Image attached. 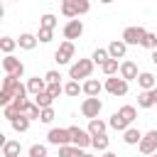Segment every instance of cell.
<instances>
[{"label":"cell","instance_id":"6da1fadb","mask_svg":"<svg viewBox=\"0 0 157 157\" xmlns=\"http://www.w3.org/2000/svg\"><path fill=\"white\" fill-rule=\"evenodd\" d=\"M29 91H27V86L17 78V76H7L5 74V78H2V88H0V105L5 108V105H10L15 98H25Z\"/></svg>","mask_w":157,"mask_h":157},{"label":"cell","instance_id":"7a4b0ae2","mask_svg":"<svg viewBox=\"0 0 157 157\" xmlns=\"http://www.w3.org/2000/svg\"><path fill=\"white\" fill-rule=\"evenodd\" d=\"M88 10H91L88 0H61V15L69 20H76V17L86 15Z\"/></svg>","mask_w":157,"mask_h":157},{"label":"cell","instance_id":"3957f363","mask_svg":"<svg viewBox=\"0 0 157 157\" xmlns=\"http://www.w3.org/2000/svg\"><path fill=\"white\" fill-rule=\"evenodd\" d=\"M91 74H93V59H76V61L69 66V78H71V81L91 78Z\"/></svg>","mask_w":157,"mask_h":157},{"label":"cell","instance_id":"277c9868","mask_svg":"<svg viewBox=\"0 0 157 157\" xmlns=\"http://www.w3.org/2000/svg\"><path fill=\"white\" fill-rule=\"evenodd\" d=\"M145 37H147V29L137 25V27H125V29H123V37H120V39H123V42H125L128 47H130V44H135V47L140 44V47H142Z\"/></svg>","mask_w":157,"mask_h":157},{"label":"cell","instance_id":"5b68a950","mask_svg":"<svg viewBox=\"0 0 157 157\" xmlns=\"http://www.w3.org/2000/svg\"><path fill=\"white\" fill-rule=\"evenodd\" d=\"M47 142H49V145H56V147L71 145V132H69V128H52V130L47 132Z\"/></svg>","mask_w":157,"mask_h":157},{"label":"cell","instance_id":"8992f818","mask_svg":"<svg viewBox=\"0 0 157 157\" xmlns=\"http://www.w3.org/2000/svg\"><path fill=\"white\" fill-rule=\"evenodd\" d=\"M103 88H105L110 96H125V93H128V81H125L123 76H108L105 83H103Z\"/></svg>","mask_w":157,"mask_h":157},{"label":"cell","instance_id":"52a82bcc","mask_svg":"<svg viewBox=\"0 0 157 157\" xmlns=\"http://www.w3.org/2000/svg\"><path fill=\"white\" fill-rule=\"evenodd\" d=\"M101 108H103V101H101L98 96H96V98H83V103H81V115L88 118V120H93V118H98Z\"/></svg>","mask_w":157,"mask_h":157},{"label":"cell","instance_id":"ba28073f","mask_svg":"<svg viewBox=\"0 0 157 157\" xmlns=\"http://www.w3.org/2000/svg\"><path fill=\"white\" fill-rule=\"evenodd\" d=\"M69 132H71V145H76V147H81V150H86L88 145H91V132L88 130H83V128H78V125H71L69 128Z\"/></svg>","mask_w":157,"mask_h":157},{"label":"cell","instance_id":"9c48e42d","mask_svg":"<svg viewBox=\"0 0 157 157\" xmlns=\"http://www.w3.org/2000/svg\"><path fill=\"white\" fill-rule=\"evenodd\" d=\"M74 52H76L74 42H69V39H66V42H61V44H59V49L54 52V61L64 66V64H69V61L74 59Z\"/></svg>","mask_w":157,"mask_h":157},{"label":"cell","instance_id":"30bf717a","mask_svg":"<svg viewBox=\"0 0 157 157\" xmlns=\"http://www.w3.org/2000/svg\"><path fill=\"white\" fill-rule=\"evenodd\" d=\"M2 69H5L7 76H17V78L25 74V64H22L17 56H12V54H5V59H2Z\"/></svg>","mask_w":157,"mask_h":157},{"label":"cell","instance_id":"8fae6325","mask_svg":"<svg viewBox=\"0 0 157 157\" xmlns=\"http://www.w3.org/2000/svg\"><path fill=\"white\" fill-rule=\"evenodd\" d=\"M137 150H140L142 155H155V152H157V130H147V132L142 135Z\"/></svg>","mask_w":157,"mask_h":157},{"label":"cell","instance_id":"7c38bea8","mask_svg":"<svg viewBox=\"0 0 157 157\" xmlns=\"http://www.w3.org/2000/svg\"><path fill=\"white\" fill-rule=\"evenodd\" d=\"M61 34H64V39H69V42H74V39H78L81 34H83V22L76 17V20H69L66 25H64V29H61Z\"/></svg>","mask_w":157,"mask_h":157},{"label":"cell","instance_id":"4fadbf2b","mask_svg":"<svg viewBox=\"0 0 157 157\" xmlns=\"http://www.w3.org/2000/svg\"><path fill=\"white\" fill-rule=\"evenodd\" d=\"M128 83L130 81H137V76H140V71H137V64L135 61H130V59H125V61H120V71H118Z\"/></svg>","mask_w":157,"mask_h":157},{"label":"cell","instance_id":"5bb4252c","mask_svg":"<svg viewBox=\"0 0 157 157\" xmlns=\"http://www.w3.org/2000/svg\"><path fill=\"white\" fill-rule=\"evenodd\" d=\"M25 101H27V98H15L10 105H5V108H2V115H5L7 120L20 118V115H22V108H25Z\"/></svg>","mask_w":157,"mask_h":157},{"label":"cell","instance_id":"9a60e30c","mask_svg":"<svg viewBox=\"0 0 157 157\" xmlns=\"http://www.w3.org/2000/svg\"><path fill=\"white\" fill-rule=\"evenodd\" d=\"M125 52H128V44H125L123 39H113V42L108 44L110 59H125Z\"/></svg>","mask_w":157,"mask_h":157},{"label":"cell","instance_id":"2e32d148","mask_svg":"<svg viewBox=\"0 0 157 157\" xmlns=\"http://www.w3.org/2000/svg\"><path fill=\"white\" fill-rule=\"evenodd\" d=\"M137 86H140L142 91H152V88L157 86L155 74H150V71H140V76H137Z\"/></svg>","mask_w":157,"mask_h":157},{"label":"cell","instance_id":"e0dca14e","mask_svg":"<svg viewBox=\"0 0 157 157\" xmlns=\"http://www.w3.org/2000/svg\"><path fill=\"white\" fill-rule=\"evenodd\" d=\"M101 91H103V83H101L98 78H86V81H83V93H86L88 98H96Z\"/></svg>","mask_w":157,"mask_h":157},{"label":"cell","instance_id":"ac0fdd59","mask_svg":"<svg viewBox=\"0 0 157 157\" xmlns=\"http://www.w3.org/2000/svg\"><path fill=\"white\" fill-rule=\"evenodd\" d=\"M27 91H29L32 96H39V93H44V91H47V81H44V78H39V76H32V78L27 81Z\"/></svg>","mask_w":157,"mask_h":157},{"label":"cell","instance_id":"d6986e66","mask_svg":"<svg viewBox=\"0 0 157 157\" xmlns=\"http://www.w3.org/2000/svg\"><path fill=\"white\" fill-rule=\"evenodd\" d=\"M22 115H25V118H29V120H39V118H42V108H39L34 101H25Z\"/></svg>","mask_w":157,"mask_h":157},{"label":"cell","instance_id":"ffe728a7","mask_svg":"<svg viewBox=\"0 0 157 157\" xmlns=\"http://www.w3.org/2000/svg\"><path fill=\"white\" fill-rule=\"evenodd\" d=\"M108 125H110L113 130H118V132H125V130L130 128V123H128V120H125V118H123V115H120L118 110H115V113L110 115V120H108Z\"/></svg>","mask_w":157,"mask_h":157},{"label":"cell","instance_id":"44dd1931","mask_svg":"<svg viewBox=\"0 0 157 157\" xmlns=\"http://www.w3.org/2000/svg\"><path fill=\"white\" fill-rule=\"evenodd\" d=\"M37 42H39V39H37V34H29V32H22V34H20V39H17L20 49H27V52H29V49H34V47H37Z\"/></svg>","mask_w":157,"mask_h":157},{"label":"cell","instance_id":"7402d4cb","mask_svg":"<svg viewBox=\"0 0 157 157\" xmlns=\"http://www.w3.org/2000/svg\"><path fill=\"white\" fill-rule=\"evenodd\" d=\"M140 140H142V132H140L137 128H132V125L123 132V142H125V145H140Z\"/></svg>","mask_w":157,"mask_h":157},{"label":"cell","instance_id":"603a6c76","mask_svg":"<svg viewBox=\"0 0 157 157\" xmlns=\"http://www.w3.org/2000/svg\"><path fill=\"white\" fill-rule=\"evenodd\" d=\"M20 152H22V145L17 140H7L2 145V157H20Z\"/></svg>","mask_w":157,"mask_h":157},{"label":"cell","instance_id":"cb8c5ba5","mask_svg":"<svg viewBox=\"0 0 157 157\" xmlns=\"http://www.w3.org/2000/svg\"><path fill=\"white\" fill-rule=\"evenodd\" d=\"M110 125L108 123H103L101 118H93V120H88V132L91 135H105V130H108Z\"/></svg>","mask_w":157,"mask_h":157},{"label":"cell","instance_id":"d4e9b609","mask_svg":"<svg viewBox=\"0 0 157 157\" xmlns=\"http://www.w3.org/2000/svg\"><path fill=\"white\" fill-rule=\"evenodd\" d=\"M108 145H110L108 135H93V137H91V147H93V150H98V152H105V150H108Z\"/></svg>","mask_w":157,"mask_h":157},{"label":"cell","instance_id":"484cf974","mask_svg":"<svg viewBox=\"0 0 157 157\" xmlns=\"http://www.w3.org/2000/svg\"><path fill=\"white\" fill-rule=\"evenodd\" d=\"M86 152L81 150V147H76V145H64V147H59V157H83Z\"/></svg>","mask_w":157,"mask_h":157},{"label":"cell","instance_id":"4316f807","mask_svg":"<svg viewBox=\"0 0 157 157\" xmlns=\"http://www.w3.org/2000/svg\"><path fill=\"white\" fill-rule=\"evenodd\" d=\"M29 118H25V115H20V118H15V120H10V125H12V130L15 132H27L29 130Z\"/></svg>","mask_w":157,"mask_h":157},{"label":"cell","instance_id":"83f0119b","mask_svg":"<svg viewBox=\"0 0 157 157\" xmlns=\"http://www.w3.org/2000/svg\"><path fill=\"white\" fill-rule=\"evenodd\" d=\"M101 71H103L105 76H118V71H120V64H118V59H108V61L101 66Z\"/></svg>","mask_w":157,"mask_h":157},{"label":"cell","instance_id":"f1b7e54d","mask_svg":"<svg viewBox=\"0 0 157 157\" xmlns=\"http://www.w3.org/2000/svg\"><path fill=\"white\" fill-rule=\"evenodd\" d=\"M91 59H93V64H98V66H103V64H105V61L110 59V54H108V49H103V47H98V49L93 52V56H91Z\"/></svg>","mask_w":157,"mask_h":157},{"label":"cell","instance_id":"f546056e","mask_svg":"<svg viewBox=\"0 0 157 157\" xmlns=\"http://www.w3.org/2000/svg\"><path fill=\"white\" fill-rule=\"evenodd\" d=\"M15 47H20V44H17V39H12V37H2V39H0V49H2L5 54H12V52H15Z\"/></svg>","mask_w":157,"mask_h":157},{"label":"cell","instance_id":"4dcf8cb0","mask_svg":"<svg viewBox=\"0 0 157 157\" xmlns=\"http://www.w3.org/2000/svg\"><path fill=\"white\" fill-rule=\"evenodd\" d=\"M34 103H37V105H39V108L44 110V108H52L54 98H52V96H49V93L44 91V93H39V96H34Z\"/></svg>","mask_w":157,"mask_h":157},{"label":"cell","instance_id":"1f68e13d","mask_svg":"<svg viewBox=\"0 0 157 157\" xmlns=\"http://www.w3.org/2000/svg\"><path fill=\"white\" fill-rule=\"evenodd\" d=\"M39 27H44V29H54V27H56V17H54L52 12L42 15V17H39Z\"/></svg>","mask_w":157,"mask_h":157},{"label":"cell","instance_id":"d6a6232c","mask_svg":"<svg viewBox=\"0 0 157 157\" xmlns=\"http://www.w3.org/2000/svg\"><path fill=\"white\" fill-rule=\"evenodd\" d=\"M81 91H83V86H81L78 81H69V83L64 86V93H66V96H71V98H74V96H78Z\"/></svg>","mask_w":157,"mask_h":157},{"label":"cell","instance_id":"836d02e7","mask_svg":"<svg viewBox=\"0 0 157 157\" xmlns=\"http://www.w3.org/2000/svg\"><path fill=\"white\" fill-rule=\"evenodd\" d=\"M152 105H155V101H152L150 91H142V93L137 96V108H152Z\"/></svg>","mask_w":157,"mask_h":157},{"label":"cell","instance_id":"e575fe53","mask_svg":"<svg viewBox=\"0 0 157 157\" xmlns=\"http://www.w3.org/2000/svg\"><path fill=\"white\" fill-rule=\"evenodd\" d=\"M118 113H120V115H123V118H125V120H128L130 125H132V120L137 118V110H135V105H123V108H120Z\"/></svg>","mask_w":157,"mask_h":157},{"label":"cell","instance_id":"d590c367","mask_svg":"<svg viewBox=\"0 0 157 157\" xmlns=\"http://www.w3.org/2000/svg\"><path fill=\"white\" fill-rule=\"evenodd\" d=\"M52 37H54V29H44V27H39L37 39H39L42 44H49V42H52Z\"/></svg>","mask_w":157,"mask_h":157},{"label":"cell","instance_id":"8d00e7d4","mask_svg":"<svg viewBox=\"0 0 157 157\" xmlns=\"http://www.w3.org/2000/svg\"><path fill=\"white\" fill-rule=\"evenodd\" d=\"M142 47L145 49H157V32H147V37H145V42H142Z\"/></svg>","mask_w":157,"mask_h":157},{"label":"cell","instance_id":"74e56055","mask_svg":"<svg viewBox=\"0 0 157 157\" xmlns=\"http://www.w3.org/2000/svg\"><path fill=\"white\" fill-rule=\"evenodd\" d=\"M29 157H47V145L34 142V145L29 147Z\"/></svg>","mask_w":157,"mask_h":157},{"label":"cell","instance_id":"f35d334b","mask_svg":"<svg viewBox=\"0 0 157 157\" xmlns=\"http://www.w3.org/2000/svg\"><path fill=\"white\" fill-rule=\"evenodd\" d=\"M47 93H49L52 98H59V96L64 93V86H61V83H47Z\"/></svg>","mask_w":157,"mask_h":157},{"label":"cell","instance_id":"ab89813d","mask_svg":"<svg viewBox=\"0 0 157 157\" xmlns=\"http://www.w3.org/2000/svg\"><path fill=\"white\" fill-rule=\"evenodd\" d=\"M59 78H61V74H59V71H54V69L44 74V81H47V83H61Z\"/></svg>","mask_w":157,"mask_h":157},{"label":"cell","instance_id":"60d3db41","mask_svg":"<svg viewBox=\"0 0 157 157\" xmlns=\"http://www.w3.org/2000/svg\"><path fill=\"white\" fill-rule=\"evenodd\" d=\"M54 118H56V113H54V108H44V110H42V118H39V120L49 125V123H52Z\"/></svg>","mask_w":157,"mask_h":157},{"label":"cell","instance_id":"b9f144b4","mask_svg":"<svg viewBox=\"0 0 157 157\" xmlns=\"http://www.w3.org/2000/svg\"><path fill=\"white\" fill-rule=\"evenodd\" d=\"M150 96H152V101H155V105H157V86H155V88L150 91Z\"/></svg>","mask_w":157,"mask_h":157},{"label":"cell","instance_id":"7bdbcfd3","mask_svg":"<svg viewBox=\"0 0 157 157\" xmlns=\"http://www.w3.org/2000/svg\"><path fill=\"white\" fill-rule=\"evenodd\" d=\"M101 157H118V155H115V152H108V150H105V152H103Z\"/></svg>","mask_w":157,"mask_h":157},{"label":"cell","instance_id":"ee69618b","mask_svg":"<svg viewBox=\"0 0 157 157\" xmlns=\"http://www.w3.org/2000/svg\"><path fill=\"white\" fill-rule=\"evenodd\" d=\"M152 64H155V66H157V49H155V52H152Z\"/></svg>","mask_w":157,"mask_h":157},{"label":"cell","instance_id":"f6af8a7d","mask_svg":"<svg viewBox=\"0 0 157 157\" xmlns=\"http://www.w3.org/2000/svg\"><path fill=\"white\" fill-rule=\"evenodd\" d=\"M98 2H103V5H110V2H113V0H98Z\"/></svg>","mask_w":157,"mask_h":157},{"label":"cell","instance_id":"bcb514c9","mask_svg":"<svg viewBox=\"0 0 157 157\" xmlns=\"http://www.w3.org/2000/svg\"><path fill=\"white\" fill-rule=\"evenodd\" d=\"M83 157H93V155H88V152H86V155H83Z\"/></svg>","mask_w":157,"mask_h":157},{"label":"cell","instance_id":"7dc6e473","mask_svg":"<svg viewBox=\"0 0 157 157\" xmlns=\"http://www.w3.org/2000/svg\"><path fill=\"white\" fill-rule=\"evenodd\" d=\"M150 157H157V152H155V155H150Z\"/></svg>","mask_w":157,"mask_h":157},{"label":"cell","instance_id":"c3c4849f","mask_svg":"<svg viewBox=\"0 0 157 157\" xmlns=\"http://www.w3.org/2000/svg\"><path fill=\"white\" fill-rule=\"evenodd\" d=\"M155 78H157V76H155Z\"/></svg>","mask_w":157,"mask_h":157}]
</instances>
